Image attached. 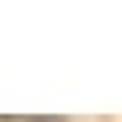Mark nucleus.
<instances>
[{"label": "nucleus", "instance_id": "1", "mask_svg": "<svg viewBox=\"0 0 122 122\" xmlns=\"http://www.w3.org/2000/svg\"><path fill=\"white\" fill-rule=\"evenodd\" d=\"M25 122H53V118H25Z\"/></svg>", "mask_w": 122, "mask_h": 122}]
</instances>
